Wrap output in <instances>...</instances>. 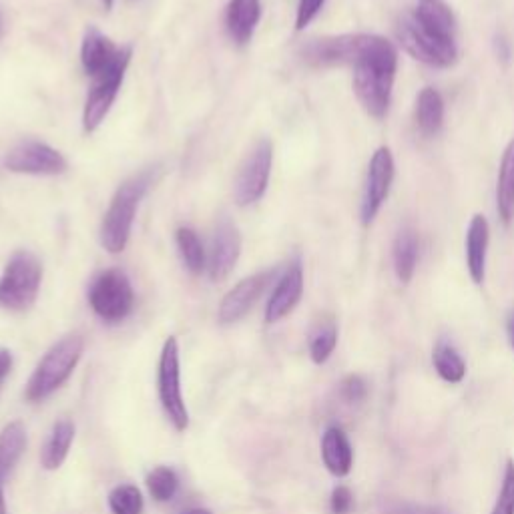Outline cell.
Listing matches in <instances>:
<instances>
[{
    "mask_svg": "<svg viewBox=\"0 0 514 514\" xmlns=\"http://www.w3.org/2000/svg\"><path fill=\"white\" fill-rule=\"evenodd\" d=\"M241 255V233L233 221L221 217L215 227L211 257H209V276L213 282H223L229 278Z\"/></svg>",
    "mask_w": 514,
    "mask_h": 514,
    "instance_id": "obj_14",
    "label": "cell"
},
{
    "mask_svg": "<svg viewBox=\"0 0 514 514\" xmlns=\"http://www.w3.org/2000/svg\"><path fill=\"white\" fill-rule=\"evenodd\" d=\"M175 239L185 268L193 276H199L205 270V249L199 235L191 227H179Z\"/></svg>",
    "mask_w": 514,
    "mask_h": 514,
    "instance_id": "obj_26",
    "label": "cell"
},
{
    "mask_svg": "<svg viewBox=\"0 0 514 514\" xmlns=\"http://www.w3.org/2000/svg\"><path fill=\"white\" fill-rule=\"evenodd\" d=\"M5 167L25 175H61L69 163L55 147L41 141H25L7 155Z\"/></svg>",
    "mask_w": 514,
    "mask_h": 514,
    "instance_id": "obj_9",
    "label": "cell"
},
{
    "mask_svg": "<svg viewBox=\"0 0 514 514\" xmlns=\"http://www.w3.org/2000/svg\"><path fill=\"white\" fill-rule=\"evenodd\" d=\"M322 460L330 474L344 478L352 472L354 450L346 432L338 426H330L322 436Z\"/></svg>",
    "mask_w": 514,
    "mask_h": 514,
    "instance_id": "obj_19",
    "label": "cell"
},
{
    "mask_svg": "<svg viewBox=\"0 0 514 514\" xmlns=\"http://www.w3.org/2000/svg\"><path fill=\"white\" fill-rule=\"evenodd\" d=\"M85 352V340L79 334H69L61 338L39 362L33 372L25 398L29 402H43L55 394L75 372L81 356Z\"/></svg>",
    "mask_w": 514,
    "mask_h": 514,
    "instance_id": "obj_3",
    "label": "cell"
},
{
    "mask_svg": "<svg viewBox=\"0 0 514 514\" xmlns=\"http://www.w3.org/2000/svg\"><path fill=\"white\" fill-rule=\"evenodd\" d=\"M101 5L105 7V11H111L113 5H115V0H101Z\"/></svg>",
    "mask_w": 514,
    "mask_h": 514,
    "instance_id": "obj_39",
    "label": "cell"
},
{
    "mask_svg": "<svg viewBox=\"0 0 514 514\" xmlns=\"http://www.w3.org/2000/svg\"><path fill=\"white\" fill-rule=\"evenodd\" d=\"M506 332H508V342H510V346H512V350H514V312H512V316L508 318Z\"/></svg>",
    "mask_w": 514,
    "mask_h": 514,
    "instance_id": "obj_36",
    "label": "cell"
},
{
    "mask_svg": "<svg viewBox=\"0 0 514 514\" xmlns=\"http://www.w3.org/2000/svg\"><path fill=\"white\" fill-rule=\"evenodd\" d=\"M153 181H155V169H145L129 177L115 191L101 223V245L109 253H121L127 247L137 207Z\"/></svg>",
    "mask_w": 514,
    "mask_h": 514,
    "instance_id": "obj_2",
    "label": "cell"
},
{
    "mask_svg": "<svg viewBox=\"0 0 514 514\" xmlns=\"http://www.w3.org/2000/svg\"><path fill=\"white\" fill-rule=\"evenodd\" d=\"M131 57H125L119 65H115L107 75L99 77L97 79V85L93 87V91L89 93L87 97V103H85V111H83V127L87 133H93L99 129V125L105 121V117L109 115L115 99H117V93L123 85V79H125V73H127V67L131 63Z\"/></svg>",
    "mask_w": 514,
    "mask_h": 514,
    "instance_id": "obj_11",
    "label": "cell"
},
{
    "mask_svg": "<svg viewBox=\"0 0 514 514\" xmlns=\"http://www.w3.org/2000/svg\"><path fill=\"white\" fill-rule=\"evenodd\" d=\"M390 514H452L444 506H416V504H396Z\"/></svg>",
    "mask_w": 514,
    "mask_h": 514,
    "instance_id": "obj_34",
    "label": "cell"
},
{
    "mask_svg": "<svg viewBox=\"0 0 514 514\" xmlns=\"http://www.w3.org/2000/svg\"><path fill=\"white\" fill-rule=\"evenodd\" d=\"M490 514H514V460H508L504 466L500 492Z\"/></svg>",
    "mask_w": 514,
    "mask_h": 514,
    "instance_id": "obj_30",
    "label": "cell"
},
{
    "mask_svg": "<svg viewBox=\"0 0 514 514\" xmlns=\"http://www.w3.org/2000/svg\"><path fill=\"white\" fill-rule=\"evenodd\" d=\"M262 19L260 0H229L225 11V27L231 41L239 47H245Z\"/></svg>",
    "mask_w": 514,
    "mask_h": 514,
    "instance_id": "obj_17",
    "label": "cell"
},
{
    "mask_svg": "<svg viewBox=\"0 0 514 514\" xmlns=\"http://www.w3.org/2000/svg\"><path fill=\"white\" fill-rule=\"evenodd\" d=\"M0 514H7V506H5V496H3V486H0Z\"/></svg>",
    "mask_w": 514,
    "mask_h": 514,
    "instance_id": "obj_38",
    "label": "cell"
},
{
    "mask_svg": "<svg viewBox=\"0 0 514 514\" xmlns=\"http://www.w3.org/2000/svg\"><path fill=\"white\" fill-rule=\"evenodd\" d=\"M274 163V147L270 139H262L243 161L235 179V201L241 207L260 201L270 185Z\"/></svg>",
    "mask_w": 514,
    "mask_h": 514,
    "instance_id": "obj_8",
    "label": "cell"
},
{
    "mask_svg": "<svg viewBox=\"0 0 514 514\" xmlns=\"http://www.w3.org/2000/svg\"><path fill=\"white\" fill-rule=\"evenodd\" d=\"M394 181V157L388 147L376 149V153L370 159L368 165V177H366V191L362 201V223L370 225L378 211L382 209L384 201L388 199L390 187Z\"/></svg>",
    "mask_w": 514,
    "mask_h": 514,
    "instance_id": "obj_10",
    "label": "cell"
},
{
    "mask_svg": "<svg viewBox=\"0 0 514 514\" xmlns=\"http://www.w3.org/2000/svg\"><path fill=\"white\" fill-rule=\"evenodd\" d=\"M43 266L31 251H17L0 278V308L9 312H27L39 298Z\"/></svg>",
    "mask_w": 514,
    "mask_h": 514,
    "instance_id": "obj_5",
    "label": "cell"
},
{
    "mask_svg": "<svg viewBox=\"0 0 514 514\" xmlns=\"http://www.w3.org/2000/svg\"><path fill=\"white\" fill-rule=\"evenodd\" d=\"M11 370H13V354L7 348H0V386H3Z\"/></svg>",
    "mask_w": 514,
    "mask_h": 514,
    "instance_id": "obj_35",
    "label": "cell"
},
{
    "mask_svg": "<svg viewBox=\"0 0 514 514\" xmlns=\"http://www.w3.org/2000/svg\"><path fill=\"white\" fill-rule=\"evenodd\" d=\"M418 235L412 227H404L394 239V272L402 284H410L418 264Z\"/></svg>",
    "mask_w": 514,
    "mask_h": 514,
    "instance_id": "obj_22",
    "label": "cell"
},
{
    "mask_svg": "<svg viewBox=\"0 0 514 514\" xmlns=\"http://www.w3.org/2000/svg\"><path fill=\"white\" fill-rule=\"evenodd\" d=\"M352 67L354 93L362 109L374 119H384L390 107L398 69L396 47L384 37L364 35L360 53Z\"/></svg>",
    "mask_w": 514,
    "mask_h": 514,
    "instance_id": "obj_1",
    "label": "cell"
},
{
    "mask_svg": "<svg viewBox=\"0 0 514 514\" xmlns=\"http://www.w3.org/2000/svg\"><path fill=\"white\" fill-rule=\"evenodd\" d=\"M181 514H211V510H207V508H189V510H183Z\"/></svg>",
    "mask_w": 514,
    "mask_h": 514,
    "instance_id": "obj_37",
    "label": "cell"
},
{
    "mask_svg": "<svg viewBox=\"0 0 514 514\" xmlns=\"http://www.w3.org/2000/svg\"><path fill=\"white\" fill-rule=\"evenodd\" d=\"M302 294H304V268L300 260H294L284 272V276L280 278L276 290L272 292V298L266 306V322L276 324L288 318L300 304Z\"/></svg>",
    "mask_w": 514,
    "mask_h": 514,
    "instance_id": "obj_16",
    "label": "cell"
},
{
    "mask_svg": "<svg viewBox=\"0 0 514 514\" xmlns=\"http://www.w3.org/2000/svg\"><path fill=\"white\" fill-rule=\"evenodd\" d=\"M133 55L131 47H117L109 37H105L99 29L89 27L81 45V63L87 75L99 79L107 75L115 65H119L125 57Z\"/></svg>",
    "mask_w": 514,
    "mask_h": 514,
    "instance_id": "obj_13",
    "label": "cell"
},
{
    "mask_svg": "<svg viewBox=\"0 0 514 514\" xmlns=\"http://www.w3.org/2000/svg\"><path fill=\"white\" fill-rule=\"evenodd\" d=\"M89 304L103 322H123L135 306V292L127 274L121 270H105L99 274L89 290Z\"/></svg>",
    "mask_w": 514,
    "mask_h": 514,
    "instance_id": "obj_6",
    "label": "cell"
},
{
    "mask_svg": "<svg viewBox=\"0 0 514 514\" xmlns=\"http://www.w3.org/2000/svg\"><path fill=\"white\" fill-rule=\"evenodd\" d=\"M496 209L504 225L514 219V139L506 145L498 169L496 185Z\"/></svg>",
    "mask_w": 514,
    "mask_h": 514,
    "instance_id": "obj_20",
    "label": "cell"
},
{
    "mask_svg": "<svg viewBox=\"0 0 514 514\" xmlns=\"http://www.w3.org/2000/svg\"><path fill=\"white\" fill-rule=\"evenodd\" d=\"M276 274H278L276 270H266V272H260V274L241 280L221 300V306H219V312H217L219 322L223 326H231V324L239 322L241 318H245L247 312L255 306V302L262 298V294L274 282Z\"/></svg>",
    "mask_w": 514,
    "mask_h": 514,
    "instance_id": "obj_12",
    "label": "cell"
},
{
    "mask_svg": "<svg viewBox=\"0 0 514 514\" xmlns=\"http://www.w3.org/2000/svg\"><path fill=\"white\" fill-rule=\"evenodd\" d=\"M434 368L438 372V376L448 382V384H460L466 376V364L462 360V356L450 346V344H444L440 342L436 348H434Z\"/></svg>",
    "mask_w": 514,
    "mask_h": 514,
    "instance_id": "obj_27",
    "label": "cell"
},
{
    "mask_svg": "<svg viewBox=\"0 0 514 514\" xmlns=\"http://www.w3.org/2000/svg\"><path fill=\"white\" fill-rule=\"evenodd\" d=\"M147 490L157 502H169L179 490V476L169 466H157L147 474Z\"/></svg>",
    "mask_w": 514,
    "mask_h": 514,
    "instance_id": "obj_28",
    "label": "cell"
},
{
    "mask_svg": "<svg viewBox=\"0 0 514 514\" xmlns=\"http://www.w3.org/2000/svg\"><path fill=\"white\" fill-rule=\"evenodd\" d=\"M416 123L420 133L426 137H434L442 129L444 101L436 89L426 87L420 91L416 101Z\"/></svg>",
    "mask_w": 514,
    "mask_h": 514,
    "instance_id": "obj_23",
    "label": "cell"
},
{
    "mask_svg": "<svg viewBox=\"0 0 514 514\" xmlns=\"http://www.w3.org/2000/svg\"><path fill=\"white\" fill-rule=\"evenodd\" d=\"M396 39L410 57L430 67H450L458 57L454 37L426 27L414 11H408L398 19Z\"/></svg>",
    "mask_w": 514,
    "mask_h": 514,
    "instance_id": "obj_4",
    "label": "cell"
},
{
    "mask_svg": "<svg viewBox=\"0 0 514 514\" xmlns=\"http://www.w3.org/2000/svg\"><path fill=\"white\" fill-rule=\"evenodd\" d=\"M109 508L113 514H143V494L135 484H119L109 492Z\"/></svg>",
    "mask_w": 514,
    "mask_h": 514,
    "instance_id": "obj_29",
    "label": "cell"
},
{
    "mask_svg": "<svg viewBox=\"0 0 514 514\" xmlns=\"http://www.w3.org/2000/svg\"><path fill=\"white\" fill-rule=\"evenodd\" d=\"M338 346V326L332 318H326L316 324L310 336V358L314 364L322 366L330 360Z\"/></svg>",
    "mask_w": 514,
    "mask_h": 514,
    "instance_id": "obj_25",
    "label": "cell"
},
{
    "mask_svg": "<svg viewBox=\"0 0 514 514\" xmlns=\"http://www.w3.org/2000/svg\"><path fill=\"white\" fill-rule=\"evenodd\" d=\"M340 396L348 402V404H358L362 400H366L368 396V386L366 382L356 376V374H350L346 376L342 382H340Z\"/></svg>",
    "mask_w": 514,
    "mask_h": 514,
    "instance_id": "obj_31",
    "label": "cell"
},
{
    "mask_svg": "<svg viewBox=\"0 0 514 514\" xmlns=\"http://www.w3.org/2000/svg\"><path fill=\"white\" fill-rule=\"evenodd\" d=\"M27 448V430L23 422H11L0 432V480L21 460Z\"/></svg>",
    "mask_w": 514,
    "mask_h": 514,
    "instance_id": "obj_24",
    "label": "cell"
},
{
    "mask_svg": "<svg viewBox=\"0 0 514 514\" xmlns=\"http://www.w3.org/2000/svg\"><path fill=\"white\" fill-rule=\"evenodd\" d=\"M326 0H300L298 15H296V31H304L322 11Z\"/></svg>",
    "mask_w": 514,
    "mask_h": 514,
    "instance_id": "obj_32",
    "label": "cell"
},
{
    "mask_svg": "<svg viewBox=\"0 0 514 514\" xmlns=\"http://www.w3.org/2000/svg\"><path fill=\"white\" fill-rule=\"evenodd\" d=\"M488 237H490L488 221L484 215L476 213L470 219L468 231H466V266H468V274L476 286H480L484 282V274H486Z\"/></svg>",
    "mask_w": 514,
    "mask_h": 514,
    "instance_id": "obj_18",
    "label": "cell"
},
{
    "mask_svg": "<svg viewBox=\"0 0 514 514\" xmlns=\"http://www.w3.org/2000/svg\"><path fill=\"white\" fill-rule=\"evenodd\" d=\"M75 440V424L71 420H59L55 422L43 452H41V464L45 470H59L71 450V444Z\"/></svg>",
    "mask_w": 514,
    "mask_h": 514,
    "instance_id": "obj_21",
    "label": "cell"
},
{
    "mask_svg": "<svg viewBox=\"0 0 514 514\" xmlns=\"http://www.w3.org/2000/svg\"><path fill=\"white\" fill-rule=\"evenodd\" d=\"M364 35H342L316 39L304 47V59L314 67H336L354 65Z\"/></svg>",
    "mask_w": 514,
    "mask_h": 514,
    "instance_id": "obj_15",
    "label": "cell"
},
{
    "mask_svg": "<svg viewBox=\"0 0 514 514\" xmlns=\"http://www.w3.org/2000/svg\"><path fill=\"white\" fill-rule=\"evenodd\" d=\"M159 400L165 416L177 432H185L189 426V412L181 394V364L179 342L175 336L167 338L159 358Z\"/></svg>",
    "mask_w": 514,
    "mask_h": 514,
    "instance_id": "obj_7",
    "label": "cell"
},
{
    "mask_svg": "<svg viewBox=\"0 0 514 514\" xmlns=\"http://www.w3.org/2000/svg\"><path fill=\"white\" fill-rule=\"evenodd\" d=\"M352 504H354V496H352V490L348 486L340 484L332 490L330 506H332L334 514H348L352 510Z\"/></svg>",
    "mask_w": 514,
    "mask_h": 514,
    "instance_id": "obj_33",
    "label": "cell"
}]
</instances>
